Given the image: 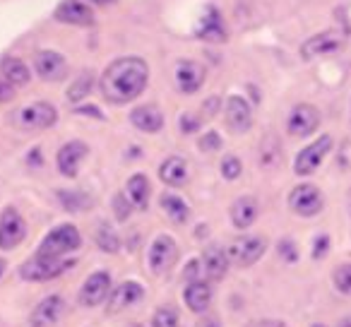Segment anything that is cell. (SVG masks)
<instances>
[{
	"label": "cell",
	"mask_w": 351,
	"mask_h": 327,
	"mask_svg": "<svg viewBox=\"0 0 351 327\" xmlns=\"http://www.w3.org/2000/svg\"><path fill=\"white\" fill-rule=\"evenodd\" d=\"M202 263H205L207 277L215 279V282L224 279L226 269H229V258H226V253L219 245H210V248L205 250V255H202Z\"/></svg>",
	"instance_id": "cell-26"
},
{
	"label": "cell",
	"mask_w": 351,
	"mask_h": 327,
	"mask_svg": "<svg viewBox=\"0 0 351 327\" xmlns=\"http://www.w3.org/2000/svg\"><path fill=\"white\" fill-rule=\"evenodd\" d=\"M183 298H186V306L191 308L193 313H205L207 308L212 306V289H210V284L195 282V279H193V282L186 287V291H183Z\"/></svg>",
	"instance_id": "cell-22"
},
{
	"label": "cell",
	"mask_w": 351,
	"mask_h": 327,
	"mask_svg": "<svg viewBox=\"0 0 351 327\" xmlns=\"http://www.w3.org/2000/svg\"><path fill=\"white\" fill-rule=\"evenodd\" d=\"M197 265H200V263H197V260H193V263H188V267H186V272H183V277L191 279V282H193V279H197V269H200V267H197Z\"/></svg>",
	"instance_id": "cell-40"
},
{
	"label": "cell",
	"mask_w": 351,
	"mask_h": 327,
	"mask_svg": "<svg viewBox=\"0 0 351 327\" xmlns=\"http://www.w3.org/2000/svg\"><path fill=\"white\" fill-rule=\"evenodd\" d=\"M108 291H111V277H108V272H94L89 274L87 282L80 289V303L87 308H94L106 301Z\"/></svg>",
	"instance_id": "cell-12"
},
{
	"label": "cell",
	"mask_w": 351,
	"mask_h": 327,
	"mask_svg": "<svg viewBox=\"0 0 351 327\" xmlns=\"http://www.w3.org/2000/svg\"><path fill=\"white\" fill-rule=\"evenodd\" d=\"M341 44H344V39H341L337 32H320V34L303 41L301 56L303 58H317V56L337 53V51L341 49Z\"/></svg>",
	"instance_id": "cell-15"
},
{
	"label": "cell",
	"mask_w": 351,
	"mask_h": 327,
	"mask_svg": "<svg viewBox=\"0 0 351 327\" xmlns=\"http://www.w3.org/2000/svg\"><path fill=\"white\" fill-rule=\"evenodd\" d=\"M3 77L8 80V82L12 84V87H25V84H29V68H27L22 60L17 58H5L3 60Z\"/></svg>",
	"instance_id": "cell-27"
},
{
	"label": "cell",
	"mask_w": 351,
	"mask_h": 327,
	"mask_svg": "<svg viewBox=\"0 0 351 327\" xmlns=\"http://www.w3.org/2000/svg\"><path fill=\"white\" fill-rule=\"evenodd\" d=\"M197 327H221V322L217 320V317H202V320L197 322Z\"/></svg>",
	"instance_id": "cell-42"
},
{
	"label": "cell",
	"mask_w": 351,
	"mask_h": 327,
	"mask_svg": "<svg viewBox=\"0 0 351 327\" xmlns=\"http://www.w3.org/2000/svg\"><path fill=\"white\" fill-rule=\"evenodd\" d=\"M217 108H219V99H210V101L205 104V113L207 116H212V113H217Z\"/></svg>",
	"instance_id": "cell-41"
},
{
	"label": "cell",
	"mask_w": 351,
	"mask_h": 327,
	"mask_svg": "<svg viewBox=\"0 0 351 327\" xmlns=\"http://www.w3.org/2000/svg\"><path fill=\"white\" fill-rule=\"evenodd\" d=\"M265 250H267V243L263 236H241V239H234V243L226 248V258L236 267H250L263 258Z\"/></svg>",
	"instance_id": "cell-5"
},
{
	"label": "cell",
	"mask_w": 351,
	"mask_h": 327,
	"mask_svg": "<svg viewBox=\"0 0 351 327\" xmlns=\"http://www.w3.org/2000/svg\"><path fill=\"white\" fill-rule=\"evenodd\" d=\"M349 210H351V193H349Z\"/></svg>",
	"instance_id": "cell-45"
},
{
	"label": "cell",
	"mask_w": 351,
	"mask_h": 327,
	"mask_svg": "<svg viewBox=\"0 0 351 327\" xmlns=\"http://www.w3.org/2000/svg\"><path fill=\"white\" fill-rule=\"evenodd\" d=\"M142 296H145V289H142L137 282L118 284V289L111 293V298H106V301H108V306H106L108 315H116V313H121V311H125V308L135 306V303L142 301Z\"/></svg>",
	"instance_id": "cell-16"
},
{
	"label": "cell",
	"mask_w": 351,
	"mask_h": 327,
	"mask_svg": "<svg viewBox=\"0 0 351 327\" xmlns=\"http://www.w3.org/2000/svg\"><path fill=\"white\" fill-rule=\"evenodd\" d=\"M330 149H332V137L330 135L317 137L315 142H311V145L298 152L296 161H293V171H296L298 176H311V173H315Z\"/></svg>",
	"instance_id": "cell-6"
},
{
	"label": "cell",
	"mask_w": 351,
	"mask_h": 327,
	"mask_svg": "<svg viewBox=\"0 0 351 327\" xmlns=\"http://www.w3.org/2000/svg\"><path fill=\"white\" fill-rule=\"evenodd\" d=\"M313 327H325V325H313Z\"/></svg>",
	"instance_id": "cell-46"
},
{
	"label": "cell",
	"mask_w": 351,
	"mask_h": 327,
	"mask_svg": "<svg viewBox=\"0 0 351 327\" xmlns=\"http://www.w3.org/2000/svg\"><path fill=\"white\" fill-rule=\"evenodd\" d=\"M335 287L339 289L341 293H346V296H351V263L349 265H339V267L335 269Z\"/></svg>",
	"instance_id": "cell-32"
},
{
	"label": "cell",
	"mask_w": 351,
	"mask_h": 327,
	"mask_svg": "<svg viewBox=\"0 0 351 327\" xmlns=\"http://www.w3.org/2000/svg\"><path fill=\"white\" fill-rule=\"evenodd\" d=\"M63 313H65L63 296H58V293H51V296H46L44 301H41L39 306L32 311L29 325L32 327H53V325H58V322H60Z\"/></svg>",
	"instance_id": "cell-11"
},
{
	"label": "cell",
	"mask_w": 351,
	"mask_h": 327,
	"mask_svg": "<svg viewBox=\"0 0 351 327\" xmlns=\"http://www.w3.org/2000/svg\"><path fill=\"white\" fill-rule=\"evenodd\" d=\"M152 327H181V315H178L176 308L164 306L154 313V317H152Z\"/></svg>",
	"instance_id": "cell-30"
},
{
	"label": "cell",
	"mask_w": 351,
	"mask_h": 327,
	"mask_svg": "<svg viewBox=\"0 0 351 327\" xmlns=\"http://www.w3.org/2000/svg\"><path fill=\"white\" fill-rule=\"evenodd\" d=\"M322 205H325V200H322V193L315 186L301 183L289 193V207L301 217H315L322 210Z\"/></svg>",
	"instance_id": "cell-7"
},
{
	"label": "cell",
	"mask_w": 351,
	"mask_h": 327,
	"mask_svg": "<svg viewBox=\"0 0 351 327\" xmlns=\"http://www.w3.org/2000/svg\"><path fill=\"white\" fill-rule=\"evenodd\" d=\"M197 36L210 41V44H221V41H226V27H224V20H221L219 10L210 8V10L202 15L200 27H197Z\"/></svg>",
	"instance_id": "cell-20"
},
{
	"label": "cell",
	"mask_w": 351,
	"mask_h": 327,
	"mask_svg": "<svg viewBox=\"0 0 351 327\" xmlns=\"http://www.w3.org/2000/svg\"><path fill=\"white\" fill-rule=\"evenodd\" d=\"M200 147H202V149H205V152L219 149V147H221V137L217 135L215 130H212V132H207V135H205V137H202V140H200Z\"/></svg>",
	"instance_id": "cell-35"
},
{
	"label": "cell",
	"mask_w": 351,
	"mask_h": 327,
	"mask_svg": "<svg viewBox=\"0 0 351 327\" xmlns=\"http://www.w3.org/2000/svg\"><path fill=\"white\" fill-rule=\"evenodd\" d=\"M15 97V87H12L10 82H3V80H0V104L3 101H10V99Z\"/></svg>",
	"instance_id": "cell-38"
},
{
	"label": "cell",
	"mask_w": 351,
	"mask_h": 327,
	"mask_svg": "<svg viewBox=\"0 0 351 327\" xmlns=\"http://www.w3.org/2000/svg\"><path fill=\"white\" fill-rule=\"evenodd\" d=\"M130 123L142 132H159L164 128V116L154 106H137L130 113Z\"/></svg>",
	"instance_id": "cell-23"
},
{
	"label": "cell",
	"mask_w": 351,
	"mask_h": 327,
	"mask_svg": "<svg viewBox=\"0 0 351 327\" xmlns=\"http://www.w3.org/2000/svg\"><path fill=\"white\" fill-rule=\"evenodd\" d=\"M226 125L234 132H245L253 123V111L243 97H229L226 99Z\"/></svg>",
	"instance_id": "cell-18"
},
{
	"label": "cell",
	"mask_w": 351,
	"mask_h": 327,
	"mask_svg": "<svg viewBox=\"0 0 351 327\" xmlns=\"http://www.w3.org/2000/svg\"><path fill=\"white\" fill-rule=\"evenodd\" d=\"M241 171H243V164H241L239 156L229 154L221 159V176H224L226 181H236V178L241 176Z\"/></svg>",
	"instance_id": "cell-31"
},
{
	"label": "cell",
	"mask_w": 351,
	"mask_h": 327,
	"mask_svg": "<svg viewBox=\"0 0 351 327\" xmlns=\"http://www.w3.org/2000/svg\"><path fill=\"white\" fill-rule=\"evenodd\" d=\"M84 154H87V145L84 142H68V145H63L58 152V171L68 178H75Z\"/></svg>",
	"instance_id": "cell-19"
},
{
	"label": "cell",
	"mask_w": 351,
	"mask_h": 327,
	"mask_svg": "<svg viewBox=\"0 0 351 327\" xmlns=\"http://www.w3.org/2000/svg\"><path fill=\"white\" fill-rule=\"evenodd\" d=\"M82 245V236L75 229L73 224H63L56 226L46 234V239L41 241L36 255H46V258H65L68 253H75V250Z\"/></svg>",
	"instance_id": "cell-2"
},
{
	"label": "cell",
	"mask_w": 351,
	"mask_h": 327,
	"mask_svg": "<svg viewBox=\"0 0 351 327\" xmlns=\"http://www.w3.org/2000/svg\"><path fill=\"white\" fill-rule=\"evenodd\" d=\"M56 118H58L56 108L51 106V104H46V101L29 104V106L17 108V111L12 113V123H15V128H20V130H27V132L46 130V128L53 125Z\"/></svg>",
	"instance_id": "cell-3"
},
{
	"label": "cell",
	"mask_w": 351,
	"mask_h": 327,
	"mask_svg": "<svg viewBox=\"0 0 351 327\" xmlns=\"http://www.w3.org/2000/svg\"><path fill=\"white\" fill-rule=\"evenodd\" d=\"M255 219H258V200L255 197H239L231 205V221L236 229H248Z\"/></svg>",
	"instance_id": "cell-24"
},
{
	"label": "cell",
	"mask_w": 351,
	"mask_h": 327,
	"mask_svg": "<svg viewBox=\"0 0 351 327\" xmlns=\"http://www.w3.org/2000/svg\"><path fill=\"white\" fill-rule=\"evenodd\" d=\"M70 265H73V260L34 255L20 267V277L27 279V282H49V279H56L58 274H63Z\"/></svg>",
	"instance_id": "cell-4"
},
{
	"label": "cell",
	"mask_w": 351,
	"mask_h": 327,
	"mask_svg": "<svg viewBox=\"0 0 351 327\" xmlns=\"http://www.w3.org/2000/svg\"><path fill=\"white\" fill-rule=\"evenodd\" d=\"M25 236H27L25 219H22L15 207H8V210L0 215V248L3 250L17 248Z\"/></svg>",
	"instance_id": "cell-9"
},
{
	"label": "cell",
	"mask_w": 351,
	"mask_h": 327,
	"mask_svg": "<svg viewBox=\"0 0 351 327\" xmlns=\"http://www.w3.org/2000/svg\"><path fill=\"white\" fill-rule=\"evenodd\" d=\"M34 70L46 82H58V80H63L65 73H68V63H65L63 56L56 53V51H41L34 58Z\"/></svg>",
	"instance_id": "cell-13"
},
{
	"label": "cell",
	"mask_w": 351,
	"mask_h": 327,
	"mask_svg": "<svg viewBox=\"0 0 351 327\" xmlns=\"http://www.w3.org/2000/svg\"><path fill=\"white\" fill-rule=\"evenodd\" d=\"M327 245H330V239H327V236H320V239H317V243H315V258H322V253H325L327 250Z\"/></svg>",
	"instance_id": "cell-39"
},
{
	"label": "cell",
	"mask_w": 351,
	"mask_h": 327,
	"mask_svg": "<svg viewBox=\"0 0 351 327\" xmlns=\"http://www.w3.org/2000/svg\"><path fill=\"white\" fill-rule=\"evenodd\" d=\"M94 241H97V245L104 253H118V248H121V239H118V234L113 231V226L108 224V221H101V224L97 226Z\"/></svg>",
	"instance_id": "cell-29"
},
{
	"label": "cell",
	"mask_w": 351,
	"mask_h": 327,
	"mask_svg": "<svg viewBox=\"0 0 351 327\" xmlns=\"http://www.w3.org/2000/svg\"><path fill=\"white\" fill-rule=\"evenodd\" d=\"M176 260H178V245L173 243V239H171V236H159V239H154V243H152V248H149L152 272L154 274L169 272L176 265Z\"/></svg>",
	"instance_id": "cell-10"
},
{
	"label": "cell",
	"mask_w": 351,
	"mask_h": 327,
	"mask_svg": "<svg viewBox=\"0 0 351 327\" xmlns=\"http://www.w3.org/2000/svg\"><path fill=\"white\" fill-rule=\"evenodd\" d=\"M161 207H164V212L169 215V219L176 221V224H186L188 215H191L186 200L173 195V193H164V195H161Z\"/></svg>",
	"instance_id": "cell-28"
},
{
	"label": "cell",
	"mask_w": 351,
	"mask_h": 327,
	"mask_svg": "<svg viewBox=\"0 0 351 327\" xmlns=\"http://www.w3.org/2000/svg\"><path fill=\"white\" fill-rule=\"evenodd\" d=\"M176 82L183 94H195L205 84V68L195 60H183L176 68Z\"/></svg>",
	"instance_id": "cell-17"
},
{
	"label": "cell",
	"mask_w": 351,
	"mask_h": 327,
	"mask_svg": "<svg viewBox=\"0 0 351 327\" xmlns=\"http://www.w3.org/2000/svg\"><path fill=\"white\" fill-rule=\"evenodd\" d=\"M132 210H135V207L130 205V200H128L125 195H116V197H113V212H116L118 221L128 219V217H130V212H132Z\"/></svg>",
	"instance_id": "cell-34"
},
{
	"label": "cell",
	"mask_w": 351,
	"mask_h": 327,
	"mask_svg": "<svg viewBox=\"0 0 351 327\" xmlns=\"http://www.w3.org/2000/svg\"><path fill=\"white\" fill-rule=\"evenodd\" d=\"M89 89H92V75H82V80H77V82L70 87V92H68V97H70V101H77V99H84L89 94Z\"/></svg>",
	"instance_id": "cell-33"
},
{
	"label": "cell",
	"mask_w": 351,
	"mask_h": 327,
	"mask_svg": "<svg viewBox=\"0 0 351 327\" xmlns=\"http://www.w3.org/2000/svg\"><path fill=\"white\" fill-rule=\"evenodd\" d=\"M56 20L73 27H92L94 12L89 5H84L82 0H63L56 10Z\"/></svg>",
	"instance_id": "cell-14"
},
{
	"label": "cell",
	"mask_w": 351,
	"mask_h": 327,
	"mask_svg": "<svg viewBox=\"0 0 351 327\" xmlns=\"http://www.w3.org/2000/svg\"><path fill=\"white\" fill-rule=\"evenodd\" d=\"M3 272H5V260H0V277H3Z\"/></svg>",
	"instance_id": "cell-43"
},
{
	"label": "cell",
	"mask_w": 351,
	"mask_h": 327,
	"mask_svg": "<svg viewBox=\"0 0 351 327\" xmlns=\"http://www.w3.org/2000/svg\"><path fill=\"white\" fill-rule=\"evenodd\" d=\"M159 178L171 188H178L188 181V161L183 156H169V159L161 164Z\"/></svg>",
	"instance_id": "cell-21"
},
{
	"label": "cell",
	"mask_w": 351,
	"mask_h": 327,
	"mask_svg": "<svg viewBox=\"0 0 351 327\" xmlns=\"http://www.w3.org/2000/svg\"><path fill=\"white\" fill-rule=\"evenodd\" d=\"M92 3H99V5H108L111 0H92Z\"/></svg>",
	"instance_id": "cell-44"
},
{
	"label": "cell",
	"mask_w": 351,
	"mask_h": 327,
	"mask_svg": "<svg viewBox=\"0 0 351 327\" xmlns=\"http://www.w3.org/2000/svg\"><path fill=\"white\" fill-rule=\"evenodd\" d=\"M181 128H183V132H195L197 128H200V118H195L193 113H186V116L181 118Z\"/></svg>",
	"instance_id": "cell-36"
},
{
	"label": "cell",
	"mask_w": 351,
	"mask_h": 327,
	"mask_svg": "<svg viewBox=\"0 0 351 327\" xmlns=\"http://www.w3.org/2000/svg\"><path fill=\"white\" fill-rule=\"evenodd\" d=\"M149 68L142 58H118L104 70L101 94L111 104H130L145 92Z\"/></svg>",
	"instance_id": "cell-1"
},
{
	"label": "cell",
	"mask_w": 351,
	"mask_h": 327,
	"mask_svg": "<svg viewBox=\"0 0 351 327\" xmlns=\"http://www.w3.org/2000/svg\"><path fill=\"white\" fill-rule=\"evenodd\" d=\"M149 195H152V186L145 173L130 176V181H128V186H125V197L130 200V205L135 207V210H147Z\"/></svg>",
	"instance_id": "cell-25"
},
{
	"label": "cell",
	"mask_w": 351,
	"mask_h": 327,
	"mask_svg": "<svg viewBox=\"0 0 351 327\" xmlns=\"http://www.w3.org/2000/svg\"><path fill=\"white\" fill-rule=\"evenodd\" d=\"M279 250H282L284 260H289V263H293V260L298 258L296 248H293V243H289V241H282V243H279Z\"/></svg>",
	"instance_id": "cell-37"
},
{
	"label": "cell",
	"mask_w": 351,
	"mask_h": 327,
	"mask_svg": "<svg viewBox=\"0 0 351 327\" xmlns=\"http://www.w3.org/2000/svg\"><path fill=\"white\" fill-rule=\"evenodd\" d=\"M317 125H320V113H317V108L311 106V104H298V106H293L287 118V130H289V135H293V137H308L311 132L317 130Z\"/></svg>",
	"instance_id": "cell-8"
}]
</instances>
